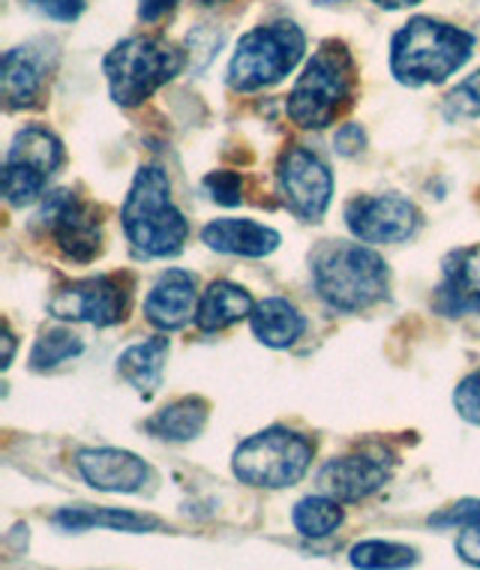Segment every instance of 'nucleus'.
<instances>
[{
  "instance_id": "obj_2",
  "label": "nucleus",
  "mask_w": 480,
  "mask_h": 570,
  "mask_svg": "<svg viewBox=\"0 0 480 570\" xmlns=\"http://www.w3.org/2000/svg\"><path fill=\"white\" fill-rule=\"evenodd\" d=\"M315 292L336 313H361L388 297V265L363 244L324 240L310 258Z\"/></svg>"
},
{
  "instance_id": "obj_36",
  "label": "nucleus",
  "mask_w": 480,
  "mask_h": 570,
  "mask_svg": "<svg viewBox=\"0 0 480 570\" xmlns=\"http://www.w3.org/2000/svg\"><path fill=\"white\" fill-rule=\"evenodd\" d=\"M228 0H202V7H223Z\"/></svg>"
},
{
  "instance_id": "obj_3",
  "label": "nucleus",
  "mask_w": 480,
  "mask_h": 570,
  "mask_svg": "<svg viewBox=\"0 0 480 570\" xmlns=\"http://www.w3.org/2000/svg\"><path fill=\"white\" fill-rule=\"evenodd\" d=\"M474 51L469 30L453 28L439 19L418 16L396 30L391 42V72L400 85L421 88L448 81Z\"/></svg>"
},
{
  "instance_id": "obj_14",
  "label": "nucleus",
  "mask_w": 480,
  "mask_h": 570,
  "mask_svg": "<svg viewBox=\"0 0 480 570\" xmlns=\"http://www.w3.org/2000/svg\"><path fill=\"white\" fill-rule=\"evenodd\" d=\"M435 309L448 318L480 313V244L453 249L441 265Z\"/></svg>"
},
{
  "instance_id": "obj_16",
  "label": "nucleus",
  "mask_w": 480,
  "mask_h": 570,
  "mask_svg": "<svg viewBox=\"0 0 480 570\" xmlns=\"http://www.w3.org/2000/svg\"><path fill=\"white\" fill-rule=\"evenodd\" d=\"M49 51L46 42H28L3 55V97L10 109H30L40 102L55 58Z\"/></svg>"
},
{
  "instance_id": "obj_25",
  "label": "nucleus",
  "mask_w": 480,
  "mask_h": 570,
  "mask_svg": "<svg viewBox=\"0 0 480 570\" xmlns=\"http://www.w3.org/2000/svg\"><path fill=\"white\" fill-rule=\"evenodd\" d=\"M81 352H85V343H81L79 334H72L67 327H51L33 345V352H30V370L49 373L55 366L79 357Z\"/></svg>"
},
{
  "instance_id": "obj_26",
  "label": "nucleus",
  "mask_w": 480,
  "mask_h": 570,
  "mask_svg": "<svg viewBox=\"0 0 480 570\" xmlns=\"http://www.w3.org/2000/svg\"><path fill=\"white\" fill-rule=\"evenodd\" d=\"M349 561L354 568H412L418 564V550L405 547V543L391 541H363L354 543L349 552Z\"/></svg>"
},
{
  "instance_id": "obj_34",
  "label": "nucleus",
  "mask_w": 480,
  "mask_h": 570,
  "mask_svg": "<svg viewBox=\"0 0 480 570\" xmlns=\"http://www.w3.org/2000/svg\"><path fill=\"white\" fill-rule=\"evenodd\" d=\"M382 10H405V7H418L421 0H373Z\"/></svg>"
},
{
  "instance_id": "obj_19",
  "label": "nucleus",
  "mask_w": 480,
  "mask_h": 570,
  "mask_svg": "<svg viewBox=\"0 0 480 570\" xmlns=\"http://www.w3.org/2000/svg\"><path fill=\"white\" fill-rule=\"evenodd\" d=\"M253 309V295L246 292L244 285L228 283V279H214L205 288V295L198 297L196 325L205 334H216V331H226V327L249 318Z\"/></svg>"
},
{
  "instance_id": "obj_37",
  "label": "nucleus",
  "mask_w": 480,
  "mask_h": 570,
  "mask_svg": "<svg viewBox=\"0 0 480 570\" xmlns=\"http://www.w3.org/2000/svg\"><path fill=\"white\" fill-rule=\"evenodd\" d=\"M319 7H336V3H345V0H315Z\"/></svg>"
},
{
  "instance_id": "obj_29",
  "label": "nucleus",
  "mask_w": 480,
  "mask_h": 570,
  "mask_svg": "<svg viewBox=\"0 0 480 570\" xmlns=\"http://www.w3.org/2000/svg\"><path fill=\"white\" fill-rule=\"evenodd\" d=\"M453 409L462 421L480 423V370L469 373L453 391Z\"/></svg>"
},
{
  "instance_id": "obj_35",
  "label": "nucleus",
  "mask_w": 480,
  "mask_h": 570,
  "mask_svg": "<svg viewBox=\"0 0 480 570\" xmlns=\"http://www.w3.org/2000/svg\"><path fill=\"white\" fill-rule=\"evenodd\" d=\"M3 343H7V354H3V370L12 364V352H16V336H12V331L7 327V336H3Z\"/></svg>"
},
{
  "instance_id": "obj_6",
  "label": "nucleus",
  "mask_w": 480,
  "mask_h": 570,
  "mask_svg": "<svg viewBox=\"0 0 480 570\" xmlns=\"http://www.w3.org/2000/svg\"><path fill=\"white\" fill-rule=\"evenodd\" d=\"M315 444L288 426H267L237 444L232 472L246 487L258 490H285L294 487L313 462Z\"/></svg>"
},
{
  "instance_id": "obj_10",
  "label": "nucleus",
  "mask_w": 480,
  "mask_h": 570,
  "mask_svg": "<svg viewBox=\"0 0 480 570\" xmlns=\"http://www.w3.org/2000/svg\"><path fill=\"white\" fill-rule=\"evenodd\" d=\"M37 226L76 265H90L102 253V219H99V207L81 202L69 189L51 193L49 202L37 214Z\"/></svg>"
},
{
  "instance_id": "obj_17",
  "label": "nucleus",
  "mask_w": 480,
  "mask_h": 570,
  "mask_svg": "<svg viewBox=\"0 0 480 570\" xmlns=\"http://www.w3.org/2000/svg\"><path fill=\"white\" fill-rule=\"evenodd\" d=\"M81 478L102 492H138L150 478L145 460L120 448H88L79 453Z\"/></svg>"
},
{
  "instance_id": "obj_33",
  "label": "nucleus",
  "mask_w": 480,
  "mask_h": 570,
  "mask_svg": "<svg viewBox=\"0 0 480 570\" xmlns=\"http://www.w3.org/2000/svg\"><path fill=\"white\" fill-rule=\"evenodd\" d=\"M180 0H138V19L147 21V24H154L163 16L175 10Z\"/></svg>"
},
{
  "instance_id": "obj_27",
  "label": "nucleus",
  "mask_w": 480,
  "mask_h": 570,
  "mask_svg": "<svg viewBox=\"0 0 480 570\" xmlns=\"http://www.w3.org/2000/svg\"><path fill=\"white\" fill-rule=\"evenodd\" d=\"M444 115L448 118H480V69L462 79L444 99Z\"/></svg>"
},
{
  "instance_id": "obj_30",
  "label": "nucleus",
  "mask_w": 480,
  "mask_h": 570,
  "mask_svg": "<svg viewBox=\"0 0 480 570\" xmlns=\"http://www.w3.org/2000/svg\"><path fill=\"white\" fill-rule=\"evenodd\" d=\"M28 3L55 21H76L85 10V0H28Z\"/></svg>"
},
{
  "instance_id": "obj_1",
  "label": "nucleus",
  "mask_w": 480,
  "mask_h": 570,
  "mask_svg": "<svg viewBox=\"0 0 480 570\" xmlns=\"http://www.w3.org/2000/svg\"><path fill=\"white\" fill-rule=\"evenodd\" d=\"M120 223L138 258L177 256L189 237L187 217L177 210L172 180L159 166L138 168L120 210Z\"/></svg>"
},
{
  "instance_id": "obj_12",
  "label": "nucleus",
  "mask_w": 480,
  "mask_h": 570,
  "mask_svg": "<svg viewBox=\"0 0 480 570\" xmlns=\"http://www.w3.org/2000/svg\"><path fill=\"white\" fill-rule=\"evenodd\" d=\"M345 226L363 244H400L421 228V210L396 193L363 196L345 207Z\"/></svg>"
},
{
  "instance_id": "obj_5",
  "label": "nucleus",
  "mask_w": 480,
  "mask_h": 570,
  "mask_svg": "<svg viewBox=\"0 0 480 570\" xmlns=\"http://www.w3.org/2000/svg\"><path fill=\"white\" fill-rule=\"evenodd\" d=\"M184 67H187L184 51L159 37H129L102 60L111 99L124 109L141 106L163 85L177 79Z\"/></svg>"
},
{
  "instance_id": "obj_7",
  "label": "nucleus",
  "mask_w": 480,
  "mask_h": 570,
  "mask_svg": "<svg viewBox=\"0 0 480 570\" xmlns=\"http://www.w3.org/2000/svg\"><path fill=\"white\" fill-rule=\"evenodd\" d=\"M306 51V37L292 21L255 28L241 37L235 58L228 63V88L237 94H255L292 72Z\"/></svg>"
},
{
  "instance_id": "obj_13",
  "label": "nucleus",
  "mask_w": 480,
  "mask_h": 570,
  "mask_svg": "<svg viewBox=\"0 0 480 570\" xmlns=\"http://www.w3.org/2000/svg\"><path fill=\"white\" fill-rule=\"evenodd\" d=\"M393 460L382 453H349L324 462L319 472V492L331 495L336 502L354 504L370 499L384 483L391 481Z\"/></svg>"
},
{
  "instance_id": "obj_21",
  "label": "nucleus",
  "mask_w": 480,
  "mask_h": 570,
  "mask_svg": "<svg viewBox=\"0 0 480 570\" xmlns=\"http://www.w3.org/2000/svg\"><path fill=\"white\" fill-rule=\"evenodd\" d=\"M249 327L267 348H288L306 334V318L285 297H265L249 315Z\"/></svg>"
},
{
  "instance_id": "obj_22",
  "label": "nucleus",
  "mask_w": 480,
  "mask_h": 570,
  "mask_svg": "<svg viewBox=\"0 0 480 570\" xmlns=\"http://www.w3.org/2000/svg\"><path fill=\"white\" fill-rule=\"evenodd\" d=\"M51 522L63 531H90L111 529L129 531V534H145V531L163 529V522L145 513L120 511V508H63L51 517Z\"/></svg>"
},
{
  "instance_id": "obj_23",
  "label": "nucleus",
  "mask_w": 480,
  "mask_h": 570,
  "mask_svg": "<svg viewBox=\"0 0 480 570\" xmlns=\"http://www.w3.org/2000/svg\"><path fill=\"white\" fill-rule=\"evenodd\" d=\"M207 414H210V405L202 396H184L159 409L154 417H147L145 430L163 442H193L205 430Z\"/></svg>"
},
{
  "instance_id": "obj_8",
  "label": "nucleus",
  "mask_w": 480,
  "mask_h": 570,
  "mask_svg": "<svg viewBox=\"0 0 480 570\" xmlns=\"http://www.w3.org/2000/svg\"><path fill=\"white\" fill-rule=\"evenodd\" d=\"M63 163L60 138L46 127H25L12 138L3 163V196L12 207H25L46 193L51 175Z\"/></svg>"
},
{
  "instance_id": "obj_15",
  "label": "nucleus",
  "mask_w": 480,
  "mask_h": 570,
  "mask_svg": "<svg viewBox=\"0 0 480 570\" xmlns=\"http://www.w3.org/2000/svg\"><path fill=\"white\" fill-rule=\"evenodd\" d=\"M196 276L180 267L159 274V279L145 297V318L163 334L187 327L189 318H196Z\"/></svg>"
},
{
  "instance_id": "obj_20",
  "label": "nucleus",
  "mask_w": 480,
  "mask_h": 570,
  "mask_svg": "<svg viewBox=\"0 0 480 570\" xmlns=\"http://www.w3.org/2000/svg\"><path fill=\"white\" fill-rule=\"evenodd\" d=\"M168 352H172V343L163 334L150 336L145 343L129 345L127 352L118 357V375L127 384H133L145 400H150L163 387Z\"/></svg>"
},
{
  "instance_id": "obj_18",
  "label": "nucleus",
  "mask_w": 480,
  "mask_h": 570,
  "mask_svg": "<svg viewBox=\"0 0 480 570\" xmlns=\"http://www.w3.org/2000/svg\"><path fill=\"white\" fill-rule=\"evenodd\" d=\"M202 240L214 253L223 256H244V258H265L283 244L280 232L271 226H262L255 219H214L202 228Z\"/></svg>"
},
{
  "instance_id": "obj_9",
  "label": "nucleus",
  "mask_w": 480,
  "mask_h": 570,
  "mask_svg": "<svg viewBox=\"0 0 480 570\" xmlns=\"http://www.w3.org/2000/svg\"><path fill=\"white\" fill-rule=\"evenodd\" d=\"M133 297V276L106 274L60 285L49 301V313L60 322H88L94 327L120 325Z\"/></svg>"
},
{
  "instance_id": "obj_28",
  "label": "nucleus",
  "mask_w": 480,
  "mask_h": 570,
  "mask_svg": "<svg viewBox=\"0 0 480 570\" xmlns=\"http://www.w3.org/2000/svg\"><path fill=\"white\" fill-rule=\"evenodd\" d=\"M205 189L214 202L226 207H235L244 202V177L237 171H210L205 177Z\"/></svg>"
},
{
  "instance_id": "obj_4",
  "label": "nucleus",
  "mask_w": 480,
  "mask_h": 570,
  "mask_svg": "<svg viewBox=\"0 0 480 570\" xmlns=\"http://www.w3.org/2000/svg\"><path fill=\"white\" fill-rule=\"evenodd\" d=\"M354 97V60L343 42L319 46L304 76L294 81L285 111L301 129L331 127Z\"/></svg>"
},
{
  "instance_id": "obj_31",
  "label": "nucleus",
  "mask_w": 480,
  "mask_h": 570,
  "mask_svg": "<svg viewBox=\"0 0 480 570\" xmlns=\"http://www.w3.org/2000/svg\"><path fill=\"white\" fill-rule=\"evenodd\" d=\"M334 148L343 154V157H357L363 148H366V132L361 129V124H345V127L336 129Z\"/></svg>"
},
{
  "instance_id": "obj_24",
  "label": "nucleus",
  "mask_w": 480,
  "mask_h": 570,
  "mask_svg": "<svg viewBox=\"0 0 480 570\" xmlns=\"http://www.w3.org/2000/svg\"><path fill=\"white\" fill-rule=\"evenodd\" d=\"M343 502H336L331 495H306L301 502L294 504L292 511V522L294 529L301 531L304 538H327V534H334L340 525H343Z\"/></svg>"
},
{
  "instance_id": "obj_11",
  "label": "nucleus",
  "mask_w": 480,
  "mask_h": 570,
  "mask_svg": "<svg viewBox=\"0 0 480 570\" xmlns=\"http://www.w3.org/2000/svg\"><path fill=\"white\" fill-rule=\"evenodd\" d=\"M276 189L294 217L319 223L334 196V175L313 150L288 148L276 166Z\"/></svg>"
},
{
  "instance_id": "obj_32",
  "label": "nucleus",
  "mask_w": 480,
  "mask_h": 570,
  "mask_svg": "<svg viewBox=\"0 0 480 570\" xmlns=\"http://www.w3.org/2000/svg\"><path fill=\"white\" fill-rule=\"evenodd\" d=\"M457 556L471 568H480V525H466L457 538Z\"/></svg>"
}]
</instances>
